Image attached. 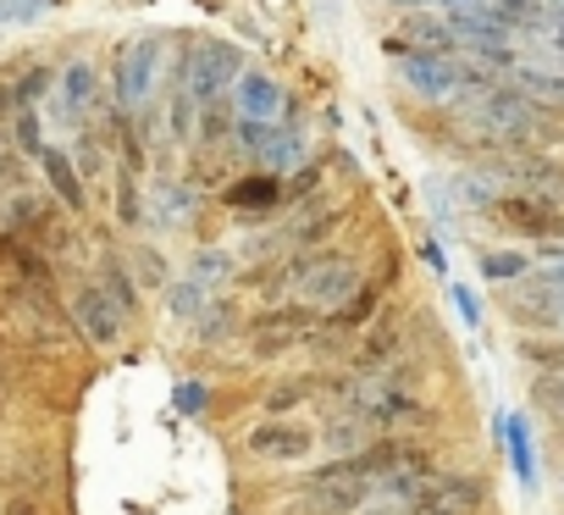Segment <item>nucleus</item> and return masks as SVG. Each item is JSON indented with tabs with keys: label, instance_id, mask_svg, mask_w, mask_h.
I'll list each match as a JSON object with an SVG mask.
<instances>
[{
	"label": "nucleus",
	"instance_id": "obj_25",
	"mask_svg": "<svg viewBox=\"0 0 564 515\" xmlns=\"http://www.w3.org/2000/svg\"><path fill=\"white\" fill-rule=\"evenodd\" d=\"M421 194H426V211H432L437 222H448V216H454V194H448V183H443V178H426V183H421Z\"/></svg>",
	"mask_w": 564,
	"mask_h": 515
},
{
	"label": "nucleus",
	"instance_id": "obj_11",
	"mask_svg": "<svg viewBox=\"0 0 564 515\" xmlns=\"http://www.w3.org/2000/svg\"><path fill=\"white\" fill-rule=\"evenodd\" d=\"M498 222H503V227H514V233H525V238H542V244L564 233V216H558V211H547V200H531V194H525V200H520V194H509V200L498 205Z\"/></svg>",
	"mask_w": 564,
	"mask_h": 515
},
{
	"label": "nucleus",
	"instance_id": "obj_8",
	"mask_svg": "<svg viewBox=\"0 0 564 515\" xmlns=\"http://www.w3.org/2000/svg\"><path fill=\"white\" fill-rule=\"evenodd\" d=\"M243 449L254 460H305L316 449V432L305 421H294V416H265V421H254L243 432Z\"/></svg>",
	"mask_w": 564,
	"mask_h": 515
},
{
	"label": "nucleus",
	"instance_id": "obj_18",
	"mask_svg": "<svg viewBox=\"0 0 564 515\" xmlns=\"http://www.w3.org/2000/svg\"><path fill=\"white\" fill-rule=\"evenodd\" d=\"M514 89H520L531 106H542V111L564 106V78H558V73H542V67H514Z\"/></svg>",
	"mask_w": 564,
	"mask_h": 515
},
{
	"label": "nucleus",
	"instance_id": "obj_10",
	"mask_svg": "<svg viewBox=\"0 0 564 515\" xmlns=\"http://www.w3.org/2000/svg\"><path fill=\"white\" fill-rule=\"evenodd\" d=\"M73 316H78L89 344H117L122 339V300L111 289H100V283H84L73 294Z\"/></svg>",
	"mask_w": 564,
	"mask_h": 515
},
{
	"label": "nucleus",
	"instance_id": "obj_15",
	"mask_svg": "<svg viewBox=\"0 0 564 515\" xmlns=\"http://www.w3.org/2000/svg\"><path fill=\"white\" fill-rule=\"evenodd\" d=\"M399 45L448 56V51H459V34H454V23H448V18H426V12H415V18L404 23V40H399Z\"/></svg>",
	"mask_w": 564,
	"mask_h": 515
},
{
	"label": "nucleus",
	"instance_id": "obj_29",
	"mask_svg": "<svg viewBox=\"0 0 564 515\" xmlns=\"http://www.w3.org/2000/svg\"><path fill=\"white\" fill-rule=\"evenodd\" d=\"M177 405H183V410H199V405H205V388H199V383H183V388H177Z\"/></svg>",
	"mask_w": 564,
	"mask_h": 515
},
{
	"label": "nucleus",
	"instance_id": "obj_14",
	"mask_svg": "<svg viewBox=\"0 0 564 515\" xmlns=\"http://www.w3.org/2000/svg\"><path fill=\"white\" fill-rule=\"evenodd\" d=\"M95 100H100V78H95V67H89V62L67 67V73H62V111H67V122H84V117L95 111Z\"/></svg>",
	"mask_w": 564,
	"mask_h": 515
},
{
	"label": "nucleus",
	"instance_id": "obj_32",
	"mask_svg": "<svg viewBox=\"0 0 564 515\" xmlns=\"http://www.w3.org/2000/svg\"><path fill=\"white\" fill-rule=\"evenodd\" d=\"M0 410H7V388H0Z\"/></svg>",
	"mask_w": 564,
	"mask_h": 515
},
{
	"label": "nucleus",
	"instance_id": "obj_9",
	"mask_svg": "<svg viewBox=\"0 0 564 515\" xmlns=\"http://www.w3.org/2000/svg\"><path fill=\"white\" fill-rule=\"evenodd\" d=\"M232 111H238L243 122L276 128V122H289V89H282L271 73H260V67H243L238 84H232Z\"/></svg>",
	"mask_w": 564,
	"mask_h": 515
},
{
	"label": "nucleus",
	"instance_id": "obj_31",
	"mask_svg": "<svg viewBox=\"0 0 564 515\" xmlns=\"http://www.w3.org/2000/svg\"><path fill=\"white\" fill-rule=\"evenodd\" d=\"M393 7H410V12H421V7H437V0H393Z\"/></svg>",
	"mask_w": 564,
	"mask_h": 515
},
{
	"label": "nucleus",
	"instance_id": "obj_21",
	"mask_svg": "<svg viewBox=\"0 0 564 515\" xmlns=\"http://www.w3.org/2000/svg\"><path fill=\"white\" fill-rule=\"evenodd\" d=\"M188 216H194V194L183 183H161L155 189V222L161 227H183Z\"/></svg>",
	"mask_w": 564,
	"mask_h": 515
},
{
	"label": "nucleus",
	"instance_id": "obj_28",
	"mask_svg": "<svg viewBox=\"0 0 564 515\" xmlns=\"http://www.w3.org/2000/svg\"><path fill=\"white\" fill-rule=\"evenodd\" d=\"M448 294H454V311H459V322H465V328H481V305H476V294H470L465 283H454Z\"/></svg>",
	"mask_w": 564,
	"mask_h": 515
},
{
	"label": "nucleus",
	"instance_id": "obj_16",
	"mask_svg": "<svg viewBox=\"0 0 564 515\" xmlns=\"http://www.w3.org/2000/svg\"><path fill=\"white\" fill-rule=\"evenodd\" d=\"M503 443H509V460H514L520 487L531 493V487H536V443H531V421H525V416H503Z\"/></svg>",
	"mask_w": 564,
	"mask_h": 515
},
{
	"label": "nucleus",
	"instance_id": "obj_22",
	"mask_svg": "<svg viewBox=\"0 0 564 515\" xmlns=\"http://www.w3.org/2000/svg\"><path fill=\"white\" fill-rule=\"evenodd\" d=\"M232 267H238V261H232V249H199V255H194V267H188V278H199V283L216 294V289L232 278Z\"/></svg>",
	"mask_w": 564,
	"mask_h": 515
},
{
	"label": "nucleus",
	"instance_id": "obj_19",
	"mask_svg": "<svg viewBox=\"0 0 564 515\" xmlns=\"http://www.w3.org/2000/svg\"><path fill=\"white\" fill-rule=\"evenodd\" d=\"M454 189H459V200H465L470 211H498V205L509 200L503 183H498V172H465Z\"/></svg>",
	"mask_w": 564,
	"mask_h": 515
},
{
	"label": "nucleus",
	"instance_id": "obj_1",
	"mask_svg": "<svg viewBox=\"0 0 564 515\" xmlns=\"http://www.w3.org/2000/svg\"><path fill=\"white\" fill-rule=\"evenodd\" d=\"M360 267L344 261V255H300L289 261V272L276 278V294H294V305L305 311H349V300L360 294Z\"/></svg>",
	"mask_w": 564,
	"mask_h": 515
},
{
	"label": "nucleus",
	"instance_id": "obj_4",
	"mask_svg": "<svg viewBox=\"0 0 564 515\" xmlns=\"http://www.w3.org/2000/svg\"><path fill=\"white\" fill-rule=\"evenodd\" d=\"M238 73H243V62H238L232 45H221V40H199V45L183 51L177 84H183V89L199 100V111H205V106H216V100L238 84Z\"/></svg>",
	"mask_w": 564,
	"mask_h": 515
},
{
	"label": "nucleus",
	"instance_id": "obj_17",
	"mask_svg": "<svg viewBox=\"0 0 564 515\" xmlns=\"http://www.w3.org/2000/svg\"><path fill=\"white\" fill-rule=\"evenodd\" d=\"M476 272L487 283H520L531 278V261H525V249H476Z\"/></svg>",
	"mask_w": 564,
	"mask_h": 515
},
{
	"label": "nucleus",
	"instance_id": "obj_26",
	"mask_svg": "<svg viewBox=\"0 0 564 515\" xmlns=\"http://www.w3.org/2000/svg\"><path fill=\"white\" fill-rule=\"evenodd\" d=\"M227 333H232V311L227 305H216V311L199 316V344H221Z\"/></svg>",
	"mask_w": 564,
	"mask_h": 515
},
{
	"label": "nucleus",
	"instance_id": "obj_24",
	"mask_svg": "<svg viewBox=\"0 0 564 515\" xmlns=\"http://www.w3.org/2000/svg\"><path fill=\"white\" fill-rule=\"evenodd\" d=\"M327 443H333V449H349V454H360V449H366V416H360V410L338 416V421L327 427Z\"/></svg>",
	"mask_w": 564,
	"mask_h": 515
},
{
	"label": "nucleus",
	"instance_id": "obj_30",
	"mask_svg": "<svg viewBox=\"0 0 564 515\" xmlns=\"http://www.w3.org/2000/svg\"><path fill=\"white\" fill-rule=\"evenodd\" d=\"M0 515H45V509H40V504H29V498H18V504H7Z\"/></svg>",
	"mask_w": 564,
	"mask_h": 515
},
{
	"label": "nucleus",
	"instance_id": "obj_3",
	"mask_svg": "<svg viewBox=\"0 0 564 515\" xmlns=\"http://www.w3.org/2000/svg\"><path fill=\"white\" fill-rule=\"evenodd\" d=\"M161 78H166V40L161 34H139L117 51V100L128 111H144L155 100Z\"/></svg>",
	"mask_w": 564,
	"mask_h": 515
},
{
	"label": "nucleus",
	"instance_id": "obj_33",
	"mask_svg": "<svg viewBox=\"0 0 564 515\" xmlns=\"http://www.w3.org/2000/svg\"><path fill=\"white\" fill-rule=\"evenodd\" d=\"M0 377H7V366H0Z\"/></svg>",
	"mask_w": 564,
	"mask_h": 515
},
{
	"label": "nucleus",
	"instance_id": "obj_2",
	"mask_svg": "<svg viewBox=\"0 0 564 515\" xmlns=\"http://www.w3.org/2000/svg\"><path fill=\"white\" fill-rule=\"evenodd\" d=\"M377 493V471L366 454H349V460H333L322 471H311L305 493L294 498V515H355L366 509Z\"/></svg>",
	"mask_w": 564,
	"mask_h": 515
},
{
	"label": "nucleus",
	"instance_id": "obj_23",
	"mask_svg": "<svg viewBox=\"0 0 564 515\" xmlns=\"http://www.w3.org/2000/svg\"><path fill=\"white\" fill-rule=\"evenodd\" d=\"M40 161H45V172H51V183H56V194L78 211L84 205V183H78V172H73V161L62 155V150H40Z\"/></svg>",
	"mask_w": 564,
	"mask_h": 515
},
{
	"label": "nucleus",
	"instance_id": "obj_6",
	"mask_svg": "<svg viewBox=\"0 0 564 515\" xmlns=\"http://www.w3.org/2000/svg\"><path fill=\"white\" fill-rule=\"evenodd\" d=\"M243 339H249L254 361H276V355H289V350L316 339V311H305V305H271V311H260L243 328Z\"/></svg>",
	"mask_w": 564,
	"mask_h": 515
},
{
	"label": "nucleus",
	"instance_id": "obj_7",
	"mask_svg": "<svg viewBox=\"0 0 564 515\" xmlns=\"http://www.w3.org/2000/svg\"><path fill=\"white\" fill-rule=\"evenodd\" d=\"M388 56L399 62V78H404L421 100H454V95L465 89V62H454V56L410 51V45H393V40H388Z\"/></svg>",
	"mask_w": 564,
	"mask_h": 515
},
{
	"label": "nucleus",
	"instance_id": "obj_5",
	"mask_svg": "<svg viewBox=\"0 0 564 515\" xmlns=\"http://www.w3.org/2000/svg\"><path fill=\"white\" fill-rule=\"evenodd\" d=\"M476 128L487 133V139H503V144H525V139H536L542 133V106H531L514 84L509 89H481V100H476Z\"/></svg>",
	"mask_w": 564,
	"mask_h": 515
},
{
	"label": "nucleus",
	"instance_id": "obj_20",
	"mask_svg": "<svg viewBox=\"0 0 564 515\" xmlns=\"http://www.w3.org/2000/svg\"><path fill=\"white\" fill-rule=\"evenodd\" d=\"M166 311L183 316V322H199V316L210 311V289H205L199 278H177V283L166 289Z\"/></svg>",
	"mask_w": 564,
	"mask_h": 515
},
{
	"label": "nucleus",
	"instance_id": "obj_27",
	"mask_svg": "<svg viewBox=\"0 0 564 515\" xmlns=\"http://www.w3.org/2000/svg\"><path fill=\"white\" fill-rule=\"evenodd\" d=\"M311 394H316V388H311L305 377H289V388H276V394L265 399V410H289V405H305Z\"/></svg>",
	"mask_w": 564,
	"mask_h": 515
},
{
	"label": "nucleus",
	"instance_id": "obj_13",
	"mask_svg": "<svg viewBox=\"0 0 564 515\" xmlns=\"http://www.w3.org/2000/svg\"><path fill=\"white\" fill-rule=\"evenodd\" d=\"M221 205H232V211H243V216H265V211L282 205V183H276L271 172H249V178H238V183L221 194Z\"/></svg>",
	"mask_w": 564,
	"mask_h": 515
},
{
	"label": "nucleus",
	"instance_id": "obj_12",
	"mask_svg": "<svg viewBox=\"0 0 564 515\" xmlns=\"http://www.w3.org/2000/svg\"><path fill=\"white\" fill-rule=\"evenodd\" d=\"M254 161H260V172H271V178H276V172H294V167L305 161V133H300V122H294V117L276 122L271 139L254 150Z\"/></svg>",
	"mask_w": 564,
	"mask_h": 515
}]
</instances>
